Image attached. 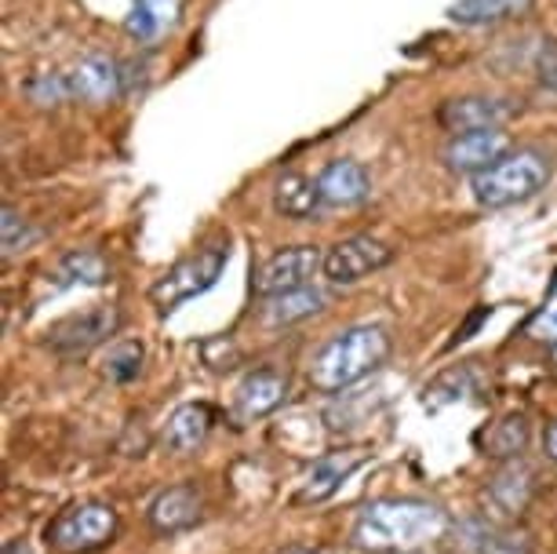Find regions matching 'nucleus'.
<instances>
[{
	"mask_svg": "<svg viewBox=\"0 0 557 554\" xmlns=\"http://www.w3.org/2000/svg\"><path fill=\"white\" fill-rule=\"evenodd\" d=\"M451 518L445 507L416 496H386L361 507L350 543L364 554H416L430 543L445 540Z\"/></svg>",
	"mask_w": 557,
	"mask_h": 554,
	"instance_id": "nucleus-1",
	"label": "nucleus"
},
{
	"mask_svg": "<svg viewBox=\"0 0 557 554\" xmlns=\"http://www.w3.org/2000/svg\"><path fill=\"white\" fill-rule=\"evenodd\" d=\"M391 350H394L391 332H386L383 325L346 329L313 354L310 372H307L310 386L321 394L350 391L354 383H361L372 372H380L386 365V358H391Z\"/></svg>",
	"mask_w": 557,
	"mask_h": 554,
	"instance_id": "nucleus-2",
	"label": "nucleus"
},
{
	"mask_svg": "<svg viewBox=\"0 0 557 554\" xmlns=\"http://www.w3.org/2000/svg\"><path fill=\"white\" fill-rule=\"evenodd\" d=\"M554 175V161L550 153L535 150V146H518V150L503 153L492 169L470 180V190H474V201L481 208H513L524 205L532 197H540L546 190Z\"/></svg>",
	"mask_w": 557,
	"mask_h": 554,
	"instance_id": "nucleus-3",
	"label": "nucleus"
},
{
	"mask_svg": "<svg viewBox=\"0 0 557 554\" xmlns=\"http://www.w3.org/2000/svg\"><path fill=\"white\" fill-rule=\"evenodd\" d=\"M226 263H230V237H215V242L201 245L197 253L178 259L168 274L153 281V288H150L153 307L168 313V310L183 307V303L205 296L219 281V274L226 270Z\"/></svg>",
	"mask_w": 557,
	"mask_h": 554,
	"instance_id": "nucleus-4",
	"label": "nucleus"
},
{
	"mask_svg": "<svg viewBox=\"0 0 557 554\" xmlns=\"http://www.w3.org/2000/svg\"><path fill=\"white\" fill-rule=\"evenodd\" d=\"M121 529L117 510L102 500H81V504L62 507L55 518L48 521L45 537L48 547L59 554H96L107 543H113Z\"/></svg>",
	"mask_w": 557,
	"mask_h": 554,
	"instance_id": "nucleus-5",
	"label": "nucleus"
},
{
	"mask_svg": "<svg viewBox=\"0 0 557 554\" xmlns=\"http://www.w3.org/2000/svg\"><path fill=\"white\" fill-rule=\"evenodd\" d=\"M324 270V253L318 245H292V248H281L273 253L270 259L251 270V296L259 299H277L285 292H296V288H307L313 285Z\"/></svg>",
	"mask_w": 557,
	"mask_h": 554,
	"instance_id": "nucleus-6",
	"label": "nucleus"
},
{
	"mask_svg": "<svg viewBox=\"0 0 557 554\" xmlns=\"http://www.w3.org/2000/svg\"><path fill=\"white\" fill-rule=\"evenodd\" d=\"M121 329V313L117 307H91V310H81V313H70V318L55 321L48 329V350L59 354V358H84L88 350L102 347L107 340L117 336Z\"/></svg>",
	"mask_w": 557,
	"mask_h": 554,
	"instance_id": "nucleus-7",
	"label": "nucleus"
},
{
	"mask_svg": "<svg viewBox=\"0 0 557 554\" xmlns=\"http://www.w3.org/2000/svg\"><path fill=\"white\" fill-rule=\"evenodd\" d=\"M394 248L383 245L380 237H346V242H335L329 253H324V270L321 274L332 281V285H357L375 270L391 267Z\"/></svg>",
	"mask_w": 557,
	"mask_h": 554,
	"instance_id": "nucleus-8",
	"label": "nucleus"
},
{
	"mask_svg": "<svg viewBox=\"0 0 557 554\" xmlns=\"http://www.w3.org/2000/svg\"><path fill=\"white\" fill-rule=\"evenodd\" d=\"M368 456H372L368 448H332L321 459H313V467L299 482L296 504H324V500H332L368 464Z\"/></svg>",
	"mask_w": 557,
	"mask_h": 554,
	"instance_id": "nucleus-9",
	"label": "nucleus"
},
{
	"mask_svg": "<svg viewBox=\"0 0 557 554\" xmlns=\"http://www.w3.org/2000/svg\"><path fill=\"white\" fill-rule=\"evenodd\" d=\"M510 135L503 128H481V132H462V135H451L448 146H445V169L451 175H481L485 169L499 161L503 153H510Z\"/></svg>",
	"mask_w": 557,
	"mask_h": 554,
	"instance_id": "nucleus-10",
	"label": "nucleus"
},
{
	"mask_svg": "<svg viewBox=\"0 0 557 554\" xmlns=\"http://www.w3.org/2000/svg\"><path fill=\"white\" fill-rule=\"evenodd\" d=\"M205 518V493L194 482H178L161 489L150 507H146V521L157 537H178V532L194 529Z\"/></svg>",
	"mask_w": 557,
	"mask_h": 554,
	"instance_id": "nucleus-11",
	"label": "nucleus"
},
{
	"mask_svg": "<svg viewBox=\"0 0 557 554\" xmlns=\"http://www.w3.org/2000/svg\"><path fill=\"white\" fill-rule=\"evenodd\" d=\"M518 107L510 99H496V96H459L441 102L437 110V124L451 135L462 132H481V128H503Z\"/></svg>",
	"mask_w": 557,
	"mask_h": 554,
	"instance_id": "nucleus-12",
	"label": "nucleus"
},
{
	"mask_svg": "<svg viewBox=\"0 0 557 554\" xmlns=\"http://www.w3.org/2000/svg\"><path fill=\"white\" fill-rule=\"evenodd\" d=\"M285 402H288V372L273 369V365H262V369L248 372L245 380H240L234 394V416L240 423H251V420H262V416L277 413Z\"/></svg>",
	"mask_w": 557,
	"mask_h": 554,
	"instance_id": "nucleus-13",
	"label": "nucleus"
},
{
	"mask_svg": "<svg viewBox=\"0 0 557 554\" xmlns=\"http://www.w3.org/2000/svg\"><path fill=\"white\" fill-rule=\"evenodd\" d=\"M66 77L73 102H88V107H107L124 91V73L107 56H84Z\"/></svg>",
	"mask_w": 557,
	"mask_h": 554,
	"instance_id": "nucleus-14",
	"label": "nucleus"
},
{
	"mask_svg": "<svg viewBox=\"0 0 557 554\" xmlns=\"http://www.w3.org/2000/svg\"><path fill=\"white\" fill-rule=\"evenodd\" d=\"M212 427H215L212 405L186 402V405H178L172 416H168V423H164V431H161V442H164L168 453L194 456L197 448H205L208 434H212Z\"/></svg>",
	"mask_w": 557,
	"mask_h": 554,
	"instance_id": "nucleus-15",
	"label": "nucleus"
},
{
	"mask_svg": "<svg viewBox=\"0 0 557 554\" xmlns=\"http://www.w3.org/2000/svg\"><path fill=\"white\" fill-rule=\"evenodd\" d=\"M535 489H540V475H535V467H529L524 459H507V464L496 470V478L488 482L485 496L499 515L513 518L532 504Z\"/></svg>",
	"mask_w": 557,
	"mask_h": 554,
	"instance_id": "nucleus-16",
	"label": "nucleus"
},
{
	"mask_svg": "<svg viewBox=\"0 0 557 554\" xmlns=\"http://www.w3.org/2000/svg\"><path fill=\"white\" fill-rule=\"evenodd\" d=\"M318 190L324 208H357L372 194V180H368L364 164L350 161V157H339V161H329L321 169Z\"/></svg>",
	"mask_w": 557,
	"mask_h": 554,
	"instance_id": "nucleus-17",
	"label": "nucleus"
},
{
	"mask_svg": "<svg viewBox=\"0 0 557 554\" xmlns=\"http://www.w3.org/2000/svg\"><path fill=\"white\" fill-rule=\"evenodd\" d=\"M178 12H183V0H132L124 29L139 45H157L178 23Z\"/></svg>",
	"mask_w": 557,
	"mask_h": 554,
	"instance_id": "nucleus-18",
	"label": "nucleus"
},
{
	"mask_svg": "<svg viewBox=\"0 0 557 554\" xmlns=\"http://www.w3.org/2000/svg\"><path fill=\"white\" fill-rule=\"evenodd\" d=\"M273 208H277L285 219H310L321 212V190L318 180L302 172H285L277 183H273Z\"/></svg>",
	"mask_w": 557,
	"mask_h": 554,
	"instance_id": "nucleus-19",
	"label": "nucleus"
},
{
	"mask_svg": "<svg viewBox=\"0 0 557 554\" xmlns=\"http://www.w3.org/2000/svg\"><path fill=\"white\" fill-rule=\"evenodd\" d=\"M535 0H456L448 15L462 26H496L532 12Z\"/></svg>",
	"mask_w": 557,
	"mask_h": 554,
	"instance_id": "nucleus-20",
	"label": "nucleus"
},
{
	"mask_svg": "<svg viewBox=\"0 0 557 554\" xmlns=\"http://www.w3.org/2000/svg\"><path fill=\"white\" fill-rule=\"evenodd\" d=\"M529 416L524 413H507L499 423H492V431L481 434V448L492 459H521L524 445H529Z\"/></svg>",
	"mask_w": 557,
	"mask_h": 554,
	"instance_id": "nucleus-21",
	"label": "nucleus"
},
{
	"mask_svg": "<svg viewBox=\"0 0 557 554\" xmlns=\"http://www.w3.org/2000/svg\"><path fill=\"white\" fill-rule=\"evenodd\" d=\"M329 292L318 288V285H307V288H296V292H285V296L277 299H267V318L270 325H296L302 318H313V313H321L329 307Z\"/></svg>",
	"mask_w": 557,
	"mask_h": 554,
	"instance_id": "nucleus-22",
	"label": "nucleus"
},
{
	"mask_svg": "<svg viewBox=\"0 0 557 554\" xmlns=\"http://www.w3.org/2000/svg\"><path fill=\"white\" fill-rule=\"evenodd\" d=\"M470 554H532L529 540L521 532L510 529H488V526H470Z\"/></svg>",
	"mask_w": 557,
	"mask_h": 554,
	"instance_id": "nucleus-23",
	"label": "nucleus"
},
{
	"mask_svg": "<svg viewBox=\"0 0 557 554\" xmlns=\"http://www.w3.org/2000/svg\"><path fill=\"white\" fill-rule=\"evenodd\" d=\"M143 358H146L143 343H135V340H121V343H113V347L107 350V361H102V372H107V380H110V383H132L135 376L143 372Z\"/></svg>",
	"mask_w": 557,
	"mask_h": 554,
	"instance_id": "nucleus-24",
	"label": "nucleus"
},
{
	"mask_svg": "<svg viewBox=\"0 0 557 554\" xmlns=\"http://www.w3.org/2000/svg\"><path fill=\"white\" fill-rule=\"evenodd\" d=\"M59 278H66L70 285H107L110 267L99 253H70L59 263Z\"/></svg>",
	"mask_w": 557,
	"mask_h": 554,
	"instance_id": "nucleus-25",
	"label": "nucleus"
},
{
	"mask_svg": "<svg viewBox=\"0 0 557 554\" xmlns=\"http://www.w3.org/2000/svg\"><path fill=\"white\" fill-rule=\"evenodd\" d=\"M26 96L40 110H48V107L55 110V107H62V102H73L70 77L66 73H37V77L26 85Z\"/></svg>",
	"mask_w": 557,
	"mask_h": 554,
	"instance_id": "nucleus-26",
	"label": "nucleus"
},
{
	"mask_svg": "<svg viewBox=\"0 0 557 554\" xmlns=\"http://www.w3.org/2000/svg\"><path fill=\"white\" fill-rule=\"evenodd\" d=\"M524 332H529V340L546 343V347H554L557 343V274L550 281V292H546L543 303L529 318V325H524Z\"/></svg>",
	"mask_w": 557,
	"mask_h": 554,
	"instance_id": "nucleus-27",
	"label": "nucleus"
},
{
	"mask_svg": "<svg viewBox=\"0 0 557 554\" xmlns=\"http://www.w3.org/2000/svg\"><path fill=\"white\" fill-rule=\"evenodd\" d=\"M29 242H34V226L26 223V216H18L15 208L8 205L4 219H0V245H4V259L26 253Z\"/></svg>",
	"mask_w": 557,
	"mask_h": 554,
	"instance_id": "nucleus-28",
	"label": "nucleus"
},
{
	"mask_svg": "<svg viewBox=\"0 0 557 554\" xmlns=\"http://www.w3.org/2000/svg\"><path fill=\"white\" fill-rule=\"evenodd\" d=\"M535 73L550 91H557V40H543L540 56H535Z\"/></svg>",
	"mask_w": 557,
	"mask_h": 554,
	"instance_id": "nucleus-29",
	"label": "nucleus"
},
{
	"mask_svg": "<svg viewBox=\"0 0 557 554\" xmlns=\"http://www.w3.org/2000/svg\"><path fill=\"white\" fill-rule=\"evenodd\" d=\"M543 448H546V459L550 464H557V420L546 427V434H543Z\"/></svg>",
	"mask_w": 557,
	"mask_h": 554,
	"instance_id": "nucleus-30",
	"label": "nucleus"
},
{
	"mask_svg": "<svg viewBox=\"0 0 557 554\" xmlns=\"http://www.w3.org/2000/svg\"><path fill=\"white\" fill-rule=\"evenodd\" d=\"M277 554H332L329 547H310V543H288V547H281Z\"/></svg>",
	"mask_w": 557,
	"mask_h": 554,
	"instance_id": "nucleus-31",
	"label": "nucleus"
},
{
	"mask_svg": "<svg viewBox=\"0 0 557 554\" xmlns=\"http://www.w3.org/2000/svg\"><path fill=\"white\" fill-rule=\"evenodd\" d=\"M0 554H34V551H29V543H23V540H8Z\"/></svg>",
	"mask_w": 557,
	"mask_h": 554,
	"instance_id": "nucleus-32",
	"label": "nucleus"
},
{
	"mask_svg": "<svg viewBox=\"0 0 557 554\" xmlns=\"http://www.w3.org/2000/svg\"><path fill=\"white\" fill-rule=\"evenodd\" d=\"M554 361H557V343H554Z\"/></svg>",
	"mask_w": 557,
	"mask_h": 554,
	"instance_id": "nucleus-33",
	"label": "nucleus"
}]
</instances>
